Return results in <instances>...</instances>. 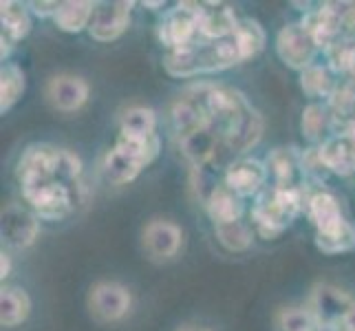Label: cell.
Wrapping results in <instances>:
<instances>
[{
	"label": "cell",
	"instance_id": "cell-1",
	"mask_svg": "<svg viewBox=\"0 0 355 331\" xmlns=\"http://www.w3.org/2000/svg\"><path fill=\"white\" fill-rule=\"evenodd\" d=\"M82 159L53 144H31L18 159L16 179L24 205L40 221H64L84 201Z\"/></svg>",
	"mask_w": 355,
	"mask_h": 331
},
{
	"label": "cell",
	"instance_id": "cell-2",
	"mask_svg": "<svg viewBox=\"0 0 355 331\" xmlns=\"http://www.w3.org/2000/svg\"><path fill=\"white\" fill-rule=\"evenodd\" d=\"M243 65V58L239 51V44L234 35L225 40H199L190 49L183 51H173L164 56V69L168 76L190 80L197 76H210V73H221Z\"/></svg>",
	"mask_w": 355,
	"mask_h": 331
},
{
	"label": "cell",
	"instance_id": "cell-3",
	"mask_svg": "<svg viewBox=\"0 0 355 331\" xmlns=\"http://www.w3.org/2000/svg\"><path fill=\"white\" fill-rule=\"evenodd\" d=\"M309 188L285 190L267 186L250 207V223L261 239H276L293 226L309 201Z\"/></svg>",
	"mask_w": 355,
	"mask_h": 331
},
{
	"label": "cell",
	"instance_id": "cell-4",
	"mask_svg": "<svg viewBox=\"0 0 355 331\" xmlns=\"http://www.w3.org/2000/svg\"><path fill=\"white\" fill-rule=\"evenodd\" d=\"M162 153L159 133L153 135H132L117 133L113 148L104 155L102 173L113 186H126L137 179Z\"/></svg>",
	"mask_w": 355,
	"mask_h": 331
},
{
	"label": "cell",
	"instance_id": "cell-5",
	"mask_svg": "<svg viewBox=\"0 0 355 331\" xmlns=\"http://www.w3.org/2000/svg\"><path fill=\"white\" fill-rule=\"evenodd\" d=\"M201 3H177L173 9H166L157 24V40L166 49V53L183 51L194 42L201 40L199 35Z\"/></svg>",
	"mask_w": 355,
	"mask_h": 331
},
{
	"label": "cell",
	"instance_id": "cell-6",
	"mask_svg": "<svg viewBox=\"0 0 355 331\" xmlns=\"http://www.w3.org/2000/svg\"><path fill=\"white\" fill-rule=\"evenodd\" d=\"M276 56L287 69L302 73L318 62L322 51L302 22H289L276 35Z\"/></svg>",
	"mask_w": 355,
	"mask_h": 331
},
{
	"label": "cell",
	"instance_id": "cell-7",
	"mask_svg": "<svg viewBox=\"0 0 355 331\" xmlns=\"http://www.w3.org/2000/svg\"><path fill=\"white\" fill-rule=\"evenodd\" d=\"M263 162L267 168V186L285 190L309 188L302 170V151L293 146H280L269 151Z\"/></svg>",
	"mask_w": 355,
	"mask_h": 331
},
{
	"label": "cell",
	"instance_id": "cell-8",
	"mask_svg": "<svg viewBox=\"0 0 355 331\" xmlns=\"http://www.w3.org/2000/svg\"><path fill=\"white\" fill-rule=\"evenodd\" d=\"M132 305L130 291L113 280H104L97 283L89 291V312L97 323H117L121 318H126Z\"/></svg>",
	"mask_w": 355,
	"mask_h": 331
},
{
	"label": "cell",
	"instance_id": "cell-9",
	"mask_svg": "<svg viewBox=\"0 0 355 331\" xmlns=\"http://www.w3.org/2000/svg\"><path fill=\"white\" fill-rule=\"evenodd\" d=\"M3 243L11 250H27L38 241L40 235V219L29 205L9 203L3 210Z\"/></svg>",
	"mask_w": 355,
	"mask_h": 331
},
{
	"label": "cell",
	"instance_id": "cell-10",
	"mask_svg": "<svg viewBox=\"0 0 355 331\" xmlns=\"http://www.w3.org/2000/svg\"><path fill=\"white\" fill-rule=\"evenodd\" d=\"M135 3L113 0V3H95V14L89 27V35L95 42H115L130 27Z\"/></svg>",
	"mask_w": 355,
	"mask_h": 331
},
{
	"label": "cell",
	"instance_id": "cell-11",
	"mask_svg": "<svg viewBox=\"0 0 355 331\" xmlns=\"http://www.w3.org/2000/svg\"><path fill=\"white\" fill-rule=\"evenodd\" d=\"M300 22L311 33L315 44L320 46V51H327L342 35H347L340 14V3H313Z\"/></svg>",
	"mask_w": 355,
	"mask_h": 331
},
{
	"label": "cell",
	"instance_id": "cell-12",
	"mask_svg": "<svg viewBox=\"0 0 355 331\" xmlns=\"http://www.w3.org/2000/svg\"><path fill=\"white\" fill-rule=\"evenodd\" d=\"M225 186L241 199H256L267 188L265 162L254 157H239L232 162L223 175Z\"/></svg>",
	"mask_w": 355,
	"mask_h": 331
},
{
	"label": "cell",
	"instance_id": "cell-13",
	"mask_svg": "<svg viewBox=\"0 0 355 331\" xmlns=\"http://www.w3.org/2000/svg\"><path fill=\"white\" fill-rule=\"evenodd\" d=\"M355 305V298L349 291L336 285H318L309 298V312L313 314L318 327L322 331L331 329L342 316H347Z\"/></svg>",
	"mask_w": 355,
	"mask_h": 331
},
{
	"label": "cell",
	"instance_id": "cell-14",
	"mask_svg": "<svg viewBox=\"0 0 355 331\" xmlns=\"http://www.w3.org/2000/svg\"><path fill=\"white\" fill-rule=\"evenodd\" d=\"M33 14L29 3H16V0H5L0 3V44H3V62H9L11 51L20 40H24L31 31Z\"/></svg>",
	"mask_w": 355,
	"mask_h": 331
},
{
	"label": "cell",
	"instance_id": "cell-15",
	"mask_svg": "<svg viewBox=\"0 0 355 331\" xmlns=\"http://www.w3.org/2000/svg\"><path fill=\"white\" fill-rule=\"evenodd\" d=\"M144 250L153 261L164 263L175 259L183 243V230L166 219H155L144 228Z\"/></svg>",
	"mask_w": 355,
	"mask_h": 331
},
{
	"label": "cell",
	"instance_id": "cell-16",
	"mask_svg": "<svg viewBox=\"0 0 355 331\" xmlns=\"http://www.w3.org/2000/svg\"><path fill=\"white\" fill-rule=\"evenodd\" d=\"M46 100L60 113H78V110L89 102L91 87L89 82L80 76H55L46 84Z\"/></svg>",
	"mask_w": 355,
	"mask_h": 331
},
{
	"label": "cell",
	"instance_id": "cell-17",
	"mask_svg": "<svg viewBox=\"0 0 355 331\" xmlns=\"http://www.w3.org/2000/svg\"><path fill=\"white\" fill-rule=\"evenodd\" d=\"M329 175L355 177V137L351 133H336L322 146H318Z\"/></svg>",
	"mask_w": 355,
	"mask_h": 331
},
{
	"label": "cell",
	"instance_id": "cell-18",
	"mask_svg": "<svg viewBox=\"0 0 355 331\" xmlns=\"http://www.w3.org/2000/svg\"><path fill=\"white\" fill-rule=\"evenodd\" d=\"M241 18L230 5L223 3H201L199 35L203 40H225L239 29Z\"/></svg>",
	"mask_w": 355,
	"mask_h": 331
},
{
	"label": "cell",
	"instance_id": "cell-19",
	"mask_svg": "<svg viewBox=\"0 0 355 331\" xmlns=\"http://www.w3.org/2000/svg\"><path fill=\"white\" fill-rule=\"evenodd\" d=\"M203 210L207 214V219L212 221V226H227L234 223V221L245 219V212H248V205H245V199H241L239 194L232 192L225 181L218 186L210 197H207L203 203Z\"/></svg>",
	"mask_w": 355,
	"mask_h": 331
},
{
	"label": "cell",
	"instance_id": "cell-20",
	"mask_svg": "<svg viewBox=\"0 0 355 331\" xmlns=\"http://www.w3.org/2000/svg\"><path fill=\"white\" fill-rule=\"evenodd\" d=\"M300 130H302V137L311 146H322L329 137H334L338 130H336V121H334L329 104L309 102L304 106L302 117H300Z\"/></svg>",
	"mask_w": 355,
	"mask_h": 331
},
{
	"label": "cell",
	"instance_id": "cell-21",
	"mask_svg": "<svg viewBox=\"0 0 355 331\" xmlns=\"http://www.w3.org/2000/svg\"><path fill=\"white\" fill-rule=\"evenodd\" d=\"M340 82L342 78L324 62V60L322 62L318 60L315 65H311L309 69H304L300 73V89L311 102H329V97L336 93Z\"/></svg>",
	"mask_w": 355,
	"mask_h": 331
},
{
	"label": "cell",
	"instance_id": "cell-22",
	"mask_svg": "<svg viewBox=\"0 0 355 331\" xmlns=\"http://www.w3.org/2000/svg\"><path fill=\"white\" fill-rule=\"evenodd\" d=\"M307 217L311 221V226L315 228V232L329 230L338 223H342L347 217L342 212V205L338 201L336 194H331L329 190H315L309 194L307 201Z\"/></svg>",
	"mask_w": 355,
	"mask_h": 331
},
{
	"label": "cell",
	"instance_id": "cell-23",
	"mask_svg": "<svg viewBox=\"0 0 355 331\" xmlns=\"http://www.w3.org/2000/svg\"><path fill=\"white\" fill-rule=\"evenodd\" d=\"M95 14V3L91 0H67L60 3L53 16V24L64 33H82L89 31Z\"/></svg>",
	"mask_w": 355,
	"mask_h": 331
},
{
	"label": "cell",
	"instance_id": "cell-24",
	"mask_svg": "<svg viewBox=\"0 0 355 331\" xmlns=\"http://www.w3.org/2000/svg\"><path fill=\"white\" fill-rule=\"evenodd\" d=\"M329 108L338 133H351L355 126V80L342 78L336 93L329 97Z\"/></svg>",
	"mask_w": 355,
	"mask_h": 331
},
{
	"label": "cell",
	"instance_id": "cell-25",
	"mask_svg": "<svg viewBox=\"0 0 355 331\" xmlns=\"http://www.w3.org/2000/svg\"><path fill=\"white\" fill-rule=\"evenodd\" d=\"M31 314V296L22 287H3L0 291V323L7 329L27 323Z\"/></svg>",
	"mask_w": 355,
	"mask_h": 331
},
{
	"label": "cell",
	"instance_id": "cell-26",
	"mask_svg": "<svg viewBox=\"0 0 355 331\" xmlns=\"http://www.w3.org/2000/svg\"><path fill=\"white\" fill-rule=\"evenodd\" d=\"M315 248L327 256H336V254H347L355 250V226L349 219H345L342 223L315 232Z\"/></svg>",
	"mask_w": 355,
	"mask_h": 331
},
{
	"label": "cell",
	"instance_id": "cell-27",
	"mask_svg": "<svg viewBox=\"0 0 355 331\" xmlns=\"http://www.w3.org/2000/svg\"><path fill=\"white\" fill-rule=\"evenodd\" d=\"M27 91V76L16 62H3L0 69V113L7 115Z\"/></svg>",
	"mask_w": 355,
	"mask_h": 331
},
{
	"label": "cell",
	"instance_id": "cell-28",
	"mask_svg": "<svg viewBox=\"0 0 355 331\" xmlns=\"http://www.w3.org/2000/svg\"><path fill=\"white\" fill-rule=\"evenodd\" d=\"M214 237L223 250H227L232 254H241L252 248L256 232L250 221L241 219V221H234V223H227V226H216Z\"/></svg>",
	"mask_w": 355,
	"mask_h": 331
},
{
	"label": "cell",
	"instance_id": "cell-29",
	"mask_svg": "<svg viewBox=\"0 0 355 331\" xmlns=\"http://www.w3.org/2000/svg\"><path fill=\"white\" fill-rule=\"evenodd\" d=\"M234 40L239 44L243 62H248V60H254L265 49V29L261 27V22L243 18L239 22V29L234 31Z\"/></svg>",
	"mask_w": 355,
	"mask_h": 331
},
{
	"label": "cell",
	"instance_id": "cell-30",
	"mask_svg": "<svg viewBox=\"0 0 355 331\" xmlns=\"http://www.w3.org/2000/svg\"><path fill=\"white\" fill-rule=\"evenodd\" d=\"M324 62L331 67L340 78H349L355 60V38L353 35H342L338 42L322 51Z\"/></svg>",
	"mask_w": 355,
	"mask_h": 331
},
{
	"label": "cell",
	"instance_id": "cell-31",
	"mask_svg": "<svg viewBox=\"0 0 355 331\" xmlns=\"http://www.w3.org/2000/svg\"><path fill=\"white\" fill-rule=\"evenodd\" d=\"M119 130L132 135H153L157 133V115L153 108L130 106L119 117Z\"/></svg>",
	"mask_w": 355,
	"mask_h": 331
},
{
	"label": "cell",
	"instance_id": "cell-32",
	"mask_svg": "<svg viewBox=\"0 0 355 331\" xmlns=\"http://www.w3.org/2000/svg\"><path fill=\"white\" fill-rule=\"evenodd\" d=\"M278 325L283 331H307L311 327H318L309 307H289V309H285L278 318Z\"/></svg>",
	"mask_w": 355,
	"mask_h": 331
},
{
	"label": "cell",
	"instance_id": "cell-33",
	"mask_svg": "<svg viewBox=\"0 0 355 331\" xmlns=\"http://www.w3.org/2000/svg\"><path fill=\"white\" fill-rule=\"evenodd\" d=\"M58 5L60 3H55V0H49V3H38V0H31L29 9H31V14L35 18H42V20L49 18V20H53L55 11H58Z\"/></svg>",
	"mask_w": 355,
	"mask_h": 331
},
{
	"label": "cell",
	"instance_id": "cell-34",
	"mask_svg": "<svg viewBox=\"0 0 355 331\" xmlns=\"http://www.w3.org/2000/svg\"><path fill=\"white\" fill-rule=\"evenodd\" d=\"M329 331H355V305H353V309L347 316H342Z\"/></svg>",
	"mask_w": 355,
	"mask_h": 331
},
{
	"label": "cell",
	"instance_id": "cell-35",
	"mask_svg": "<svg viewBox=\"0 0 355 331\" xmlns=\"http://www.w3.org/2000/svg\"><path fill=\"white\" fill-rule=\"evenodd\" d=\"M3 259H0V276H3V280L11 274V256H9V252H5L3 250Z\"/></svg>",
	"mask_w": 355,
	"mask_h": 331
},
{
	"label": "cell",
	"instance_id": "cell-36",
	"mask_svg": "<svg viewBox=\"0 0 355 331\" xmlns=\"http://www.w3.org/2000/svg\"><path fill=\"white\" fill-rule=\"evenodd\" d=\"M177 331H212V329H207V327H199V325H181Z\"/></svg>",
	"mask_w": 355,
	"mask_h": 331
},
{
	"label": "cell",
	"instance_id": "cell-37",
	"mask_svg": "<svg viewBox=\"0 0 355 331\" xmlns=\"http://www.w3.org/2000/svg\"><path fill=\"white\" fill-rule=\"evenodd\" d=\"M349 78L355 80V60H353V69H351V73H349Z\"/></svg>",
	"mask_w": 355,
	"mask_h": 331
},
{
	"label": "cell",
	"instance_id": "cell-38",
	"mask_svg": "<svg viewBox=\"0 0 355 331\" xmlns=\"http://www.w3.org/2000/svg\"><path fill=\"white\" fill-rule=\"evenodd\" d=\"M351 135H353V137H355V126H353V130H351Z\"/></svg>",
	"mask_w": 355,
	"mask_h": 331
}]
</instances>
